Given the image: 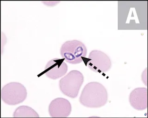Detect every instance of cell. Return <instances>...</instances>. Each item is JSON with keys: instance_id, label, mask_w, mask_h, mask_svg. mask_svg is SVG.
<instances>
[{"instance_id": "obj_2", "label": "cell", "mask_w": 148, "mask_h": 118, "mask_svg": "<svg viewBox=\"0 0 148 118\" xmlns=\"http://www.w3.org/2000/svg\"><path fill=\"white\" fill-rule=\"evenodd\" d=\"M87 49L79 41H68L60 49V54L65 62L69 64H80L87 56Z\"/></svg>"}, {"instance_id": "obj_14", "label": "cell", "mask_w": 148, "mask_h": 118, "mask_svg": "<svg viewBox=\"0 0 148 118\" xmlns=\"http://www.w3.org/2000/svg\"></svg>"}, {"instance_id": "obj_12", "label": "cell", "mask_w": 148, "mask_h": 118, "mask_svg": "<svg viewBox=\"0 0 148 118\" xmlns=\"http://www.w3.org/2000/svg\"></svg>"}, {"instance_id": "obj_10", "label": "cell", "mask_w": 148, "mask_h": 118, "mask_svg": "<svg viewBox=\"0 0 148 118\" xmlns=\"http://www.w3.org/2000/svg\"><path fill=\"white\" fill-rule=\"evenodd\" d=\"M148 68H146L145 71L143 72L142 74V80L143 82L146 86H148Z\"/></svg>"}, {"instance_id": "obj_11", "label": "cell", "mask_w": 148, "mask_h": 118, "mask_svg": "<svg viewBox=\"0 0 148 118\" xmlns=\"http://www.w3.org/2000/svg\"></svg>"}, {"instance_id": "obj_6", "label": "cell", "mask_w": 148, "mask_h": 118, "mask_svg": "<svg viewBox=\"0 0 148 118\" xmlns=\"http://www.w3.org/2000/svg\"><path fill=\"white\" fill-rule=\"evenodd\" d=\"M72 106L70 102L64 98L53 100L49 106L48 112L51 117L66 118L71 115Z\"/></svg>"}, {"instance_id": "obj_13", "label": "cell", "mask_w": 148, "mask_h": 118, "mask_svg": "<svg viewBox=\"0 0 148 118\" xmlns=\"http://www.w3.org/2000/svg\"></svg>"}, {"instance_id": "obj_1", "label": "cell", "mask_w": 148, "mask_h": 118, "mask_svg": "<svg viewBox=\"0 0 148 118\" xmlns=\"http://www.w3.org/2000/svg\"><path fill=\"white\" fill-rule=\"evenodd\" d=\"M108 100V92L101 83L91 82L83 88L79 97L82 105L88 108H99L105 105Z\"/></svg>"}, {"instance_id": "obj_9", "label": "cell", "mask_w": 148, "mask_h": 118, "mask_svg": "<svg viewBox=\"0 0 148 118\" xmlns=\"http://www.w3.org/2000/svg\"><path fill=\"white\" fill-rule=\"evenodd\" d=\"M14 118H38V113L27 106H21L15 109L13 113Z\"/></svg>"}, {"instance_id": "obj_4", "label": "cell", "mask_w": 148, "mask_h": 118, "mask_svg": "<svg viewBox=\"0 0 148 118\" xmlns=\"http://www.w3.org/2000/svg\"><path fill=\"white\" fill-rule=\"evenodd\" d=\"M27 95L26 88L20 83H9L1 89V100L9 105L22 103L27 98Z\"/></svg>"}, {"instance_id": "obj_5", "label": "cell", "mask_w": 148, "mask_h": 118, "mask_svg": "<svg viewBox=\"0 0 148 118\" xmlns=\"http://www.w3.org/2000/svg\"><path fill=\"white\" fill-rule=\"evenodd\" d=\"M86 64L91 70L98 73H105L110 70L112 63L109 57L104 52L94 50L90 52Z\"/></svg>"}, {"instance_id": "obj_8", "label": "cell", "mask_w": 148, "mask_h": 118, "mask_svg": "<svg viewBox=\"0 0 148 118\" xmlns=\"http://www.w3.org/2000/svg\"><path fill=\"white\" fill-rule=\"evenodd\" d=\"M129 102L131 106L138 111L148 109V89L138 87L133 90L130 94Z\"/></svg>"}, {"instance_id": "obj_7", "label": "cell", "mask_w": 148, "mask_h": 118, "mask_svg": "<svg viewBox=\"0 0 148 118\" xmlns=\"http://www.w3.org/2000/svg\"><path fill=\"white\" fill-rule=\"evenodd\" d=\"M68 68L64 59L54 58L48 62L44 72L48 78L55 80L64 75Z\"/></svg>"}, {"instance_id": "obj_3", "label": "cell", "mask_w": 148, "mask_h": 118, "mask_svg": "<svg viewBox=\"0 0 148 118\" xmlns=\"http://www.w3.org/2000/svg\"><path fill=\"white\" fill-rule=\"evenodd\" d=\"M83 82L82 73L78 70H72L60 79L59 88L62 94L71 98H75Z\"/></svg>"}]
</instances>
